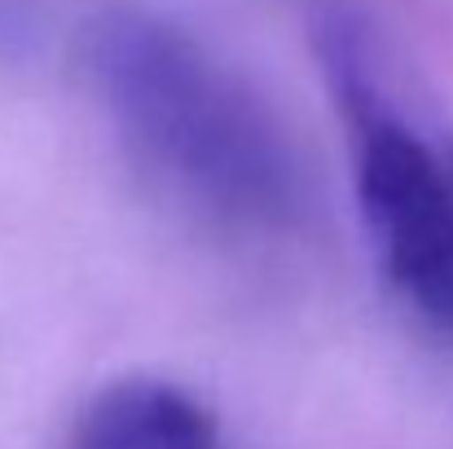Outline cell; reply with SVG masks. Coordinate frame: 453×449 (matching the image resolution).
<instances>
[{
    "instance_id": "7a4b0ae2",
    "label": "cell",
    "mask_w": 453,
    "mask_h": 449,
    "mask_svg": "<svg viewBox=\"0 0 453 449\" xmlns=\"http://www.w3.org/2000/svg\"><path fill=\"white\" fill-rule=\"evenodd\" d=\"M321 62L348 124L374 260L418 326L453 339V146L388 102L357 31L330 27Z\"/></svg>"
},
{
    "instance_id": "3957f363",
    "label": "cell",
    "mask_w": 453,
    "mask_h": 449,
    "mask_svg": "<svg viewBox=\"0 0 453 449\" xmlns=\"http://www.w3.org/2000/svg\"><path fill=\"white\" fill-rule=\"evenodd\" d=\"M66 449H220V437L185 388L133 375L84 406Z\"/></svg>"
},
{
    "instance_id": "6da1fadb",
    "label": "cell",
    "mask_w": 453,
    "mask_h": 449,
    "mask_svg": "<svg viewBox=\"0 0 453 449\" xmlns=\"http://www.w3.org/2000/svg\"><path fill=\"white\" fill-rule=\"evenodd\" d=\"M84 75L119 146L194 221L225 234H282L300 221L291 137L194 31L154 9H106L84 31Z\"/></svg>"
}]
</instances>
